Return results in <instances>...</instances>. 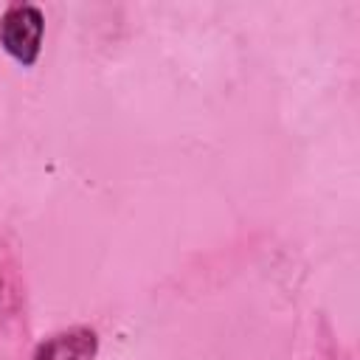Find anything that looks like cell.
Returning <instances> with one entry per match:
<instances>
[{"label": "cell", "instance_id": "cell-2", "mask_svg": "<svg viewBox=\"0 0 360 360\" xmlns=\"http://www.w3.org/2000/svg\"><path fill=\"white\" fill-rule=\"evenodd\" d=\"M98 332L90 326H70L48 335L31 354V360H96Z\"/></svg>", "mask_w": 360, "mask_h": 360}, {"label": "cell", "instance_id": "cell-1", "mask_svg": "<svg viewBox=\"0 0 360 360\" xmlns=\"http://www.w3.org/2000/svg\"><path fill=\"white\" fill-rule=\"evenodd\" d=\"M45 14L34 3H8L0 14V48L22 68H34L42 51Z\"/></svg>", "mask_w": 360, "mask_h": 360}, {"label": "cell", "instance_id": "cell-3", "mask_svg": "<svg viewBox=\"0 0 360 360\" xmlns=\"http://www.w3.org/2000/svg\"><path fill=\"white\" fill-rule=\"evenodd\" d=\"M0 290H3V287H0Z\"/></svg>", "mask_w": 360, "mask_h": 360}]
</instances>
